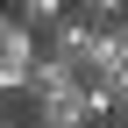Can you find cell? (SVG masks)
<instances>
[{
	"label": "cell",
	"instance_id": "obj_1",
	"mask_svg": "<svg viewBox=\"0 0 128 128\" xmlns=\"http://www.w3.org/2000/svg\"><path fill=\"white\" fill-rule=\"evenodd\" d=\"M36 28L28 22H14L7 7H0V100H14L22 92V78H28V64H36Z\"/></svg>",
	"mask_w": 128,
	"mask_h": 128
},
{
	"label": "cell",
	"instance_id": "obj_2",
	"mask_svg": "<svg viewBox=\"0 0 128 128\" xmlns=\"http://www.w3.org/2000/svg\"><path fill=\"white\" fill-rule=\"evenodd\" d=\"M28 100V128H86L78 121V78H57V86L22 92Z\"/></svg>",
	"mask_w": 128,
	"mask_h": 128
},
{
	"label": "cell",
	"instance_id": "obj_3",
	"mask_svg": "<svg viewBox=\"0 0 128 128\" xmlns=\"http://www.w3.org/2000/svg\"><path fill=\"white\" fill-rule=\"evenodd\" d=\"M64 7H71V0H7V14H14V22H28V28H36V36H43V28L57 22Z\"/></svg>",
	"mask_w": 128,
	"mask_h": 128
},
{
	"label": "cell",
	"instance_id": "obj_4",
	"mask_svg": "<svg viewBox=\"0 0 128 128\" xmlns=\"http://www.w3.org/2000/svg\"><path fill=\"white\" fill-rule=\"evenodd\" d=\"M71 14H78V22H92V28H114L121 14H128V0H71Z\"/></svg>",
	"mask_w": 128,
	"mask_h": 128
},
{
	"label": "cell",
	"instance_id": "obj_5",
	"mask_svg": "<svg viewBox=\"0 0 128 128\" xmlns=\"http://www.w3.org/2000/svg\"><path fill=\"white\" fill-rule=\"evenodd\" d=\"M100 92H107V100H114V114H128V64H121V71H114V78H107V86H100Z\"/></svg>",
	"mask_w": 128,
	"mask_h": 128
},
{
	"label": "cell",
	"instance_id": "obj_6",
	"mask_svg": "<svg viewBox=\"0 0 128 128\" xmlns=\"http://www.w3.org/2000/svg\"><path fill=\"white\" fill-rule=\"evenodd\" d=\"M0 128H28V121H22V114H0Z\"/></svg>",
	"mask_w": 128,
	"mask_h": 128
}]
</instances>
